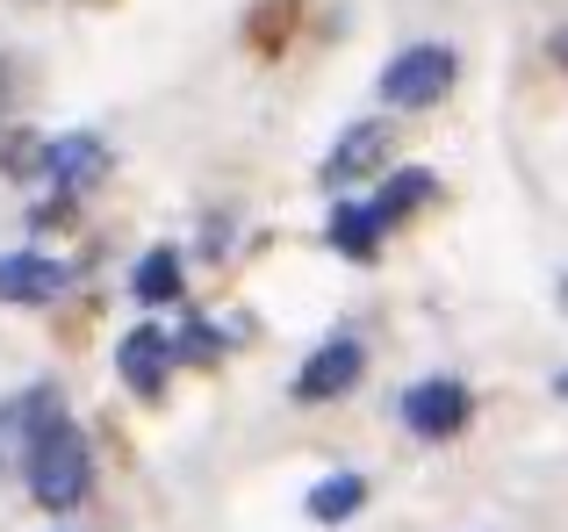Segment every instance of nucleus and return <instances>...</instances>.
Here are the masks:
<instances>
[{
    "mask_svg": "<svg viewBox=\"0 0 568 532\" xmlns=\"http://www.w3.org/2000/svg\"><path fill=\"white\" fill-rule=\"evenodd\" d=\"M22 475H29V497H37V511H80L87 490H94V453H87L80 424L58 418V410H43L37 432H29V453H22Z\"/></svg>",
    "mask_w": 568,
    "mask_h": 532,
    "instance_id": "1",
    "label": "nucleus"
},
{
    "mask_svg": "<svg viewBox=\"0 0 568 532\" xmlns=\"http://www.w3.org/2000/svg\"><path fill=\"white\" fill-rule=\"evenodd\" d=\"M468 418H475V396H468V381H454V375H432V381H410V389H403V424H410L417 439H432V447L460 439Z\"/></svg>",
    "mask_w": 568,
    "mask_h": 532,
    "instance_id": "2",
    "label": "nucleus"
},
{
    "mask_svg": "<svg viewBox=\"0 0 568 532\" xmlns=\"http://www.w3.org/2000/svg\"><path fill=\"white\" fill-rule=\"evenodd\" d=\"M446 86H454V51H446V43H410V51L382 72L388 109H432Z\"/></svg>",
    "mask_w": 568,
    "mask_h": 532,
    "instance_id": "3",
    "label": "nucleus"
},
{
    "mask_svg": "<svg viewBox=\"0 0 568 532\" xmlns=\"http://www.w3.org/2000/svg\"><path fill=\"white\" fill-rule=\"evenodd\" d=\"M361 375H367L361 338H324V346L295 367V403H332V396H346Z\"/></svg>",
    "mask_w": 568,
    "mask_h": 532,
    "instance_id": "4",
    "label": "nucleus"
},
{
    "mask_svg": "<svg viewBox=\"0 0 568 532\" xmlns=\"http://www.w3.org/2000/svg\"><path fill=\"white\" fill-rule=\"evenodd\" d=\"M173 360H181V352H173V338L159 331V324H138V331H123V352H115V367H123V381H130L138 396H159V389H166Z\"/></svg>",
    "mask_w": 568,
    "mask_h": 532,
    "instance_id": "5",
    "label": "nucleus"
},
{
    "mask_svg": "<svg viewBox=\"0 0 568 532\" xmlns=\"http://www.w3.org/2000/svg\"><path fill=\"white\" fill-rule=\"evenodd\" d=\"M65 288V266L43 259V253H14L0 259V303H51Z\"/></svg>",
    "mask_w": 568,
    "mask_h": 532,
    "instance_id": "6",
    "label": "nucleus"
},
{
    "mask_svg": "<svg viewBox=\"0 0 568 532\" xmlns=\"http://www.w3.org/2000/svg\"><path fill=\"white\" fill-rule=\"evenodd\" d=\"M303 504H310V519H317V525H346L353 511L367 504V475H324Z\"/></svg>",
    "mask_w": 568,
    "mask_h": 532,
    "instance_id": "7",
    "label": "nucleus"
},
{
    "mask_svg": "<svg viewBox=\"0 0 568 532\" xmlns=\"http://www.w3.org/2000/svg\"><path fill=\"white\" fill-rule=\"evenodd\" d=\"M332 245L346 259H375L382 253V216L367 209V202H346V209H332Z\"/></svg>",
    "mask_w": 568,
    "mask_h": 532,
    "instance_id": "8",
    "label": "nucleus"
},
{
    "mask_svg": "<svg viewBox=\"0 0 568 532\" xmlns=\"http://www.w3.org/2000/svg\"><path fill=\"white\" fill-rule=\"evenodd\" d=\"M130 295H138V303H173V295H181V253H173V245L144 253L138 274H130Z\"/></svg>",
    "mask_w": 568,
    "mask_h": 532,
    "instance_id": "9",
    "label": "nucleus"
},
{
    "mask_svg": "<svg viewBox=\"0 0 568 532\" xmlns=\"http://www.w3.org/2000/svg\"><path fill=\"white\" fill-rule=\"evenodd\" d=\"M382 144H388V130H382V123H361V130H346L324 173H332V181H353V173H367V166H375V152H382Z\"/></svg>",
    "mask_w": 568,
    "mask_h": 532,
    "instance_id": "10",
    "label": "nucleus"
},
{
    "mask_svg": "<svg viewBox=\"0 0 568 532\" xmlns=\"http://www.w3.org/2000/svg\"><path fill=\"white\" fill-rule=\"evenodd\" d=\"M425 195H432V173H396V181H388L382 195L367 202V209H375V216H382V231H388V224H403V216H410Z\"/></svg>",
    "mask_w": 568,
    "mask_h": 532,
    "instance_id": "11",
    "label": "nucleus"
},
{
    "mask_svg": "<svg viewBox=\"0 0 568 532\" xmlns=\"http://www.w3.org/2000/svg\"><path fill=\"white\" fill-rule=\"evenodd\" d=\"M555 396H568V367H561V375H555Z\"/></svg>",
    "mask_w": 568,
    "mask_h": 532,
    "instance_id": "12",
    "label": "nucleus"
},
{
    "mask_svg": "<svg viewBox=\"0 0 568 532\" xmlns=\"http://www.w3.org/2000/svg\"><path fill=\"white\" fill-rule=\"evenodd\" d=\"M555 51H561V65H568V37H561V43H555Z\"/></svg>",
    "mask_w": 568,
    "mask_h": 532,
    "instance_id": "13",
    "label": "nucleus"
},
{
    "mask_svg": "<svg viewBox=\"0 0 568 532\" xmlns=\"http://www.w3.org/2000/svg\"><path fill=\"white\" fill-rule=\"evenodd\" d=\"M561 303H568V280H561Z\"/></svg>",
    "mask_w": 568,
    "mask_h": 532,
    "instance_id": "14",
    "label": "nucleus"
}]
</instances>
